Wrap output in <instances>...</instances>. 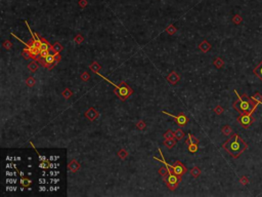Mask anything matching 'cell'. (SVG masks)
Segmentation results:
<instances>
[{
	"instance_id": "obj_28",
	"label": "cell",
	"mask_w": 262,
	"mask_h": 197,
	"mask_svg": "<svg viewBox=\"0 0 262 197\" xmlns=\"http://www.w3.org/2000/svg\"><path fill=\"white\" fill-rule=\"evenodd\" d=\"M47 182L45 181V179H39V184L40 185H44V184H46Z\"/></svg>"
},
{
	"instance_id": "obj_35",
	"label": "cell",
	"mask_w": 262,
	"mask_h": 197,
	"mask_svg": "<svg viewBox=\"0 0 262 197\" xmlns=\"http://www.w3.org/2000/svg\"><path fill=\"white\" fill-rule=\"evenodd\" d=\"M40 191H46V189H45L44 186H40Z\"/></svg>"
},
{
	"instance_id": "obj_23",
	"label": "cell",
	"mask_w": 262,
	"mask_h": 197,
	"mask_svg": "<svg viewBox=\"0 0 262 197\" xmlns=\"http://www.w3.org/2000/svg\"><path fill=\"white\" fill-rule=\"evenodd\" d=\"M200 174V170H199V168H197V167H195L194 168V170H193V176L194 177H198Z\"/></svg>"
},
{
	"instance_id": "obj_36",
	"label": "cell",
	"mask_w": 262,
	"mask_h": 197,
	"mask_svg": "<svg viewBox=\"0 0 262 197\" xmlns=\"http://www.w3.org/2000/svg\"><path fill=\"white\" fill-rule=\"evenodd\" d=\"M6 160H7V161H10V160H12V158H11V157H7Z\"/></svg>"
},
{
	"instance_id": "obj_19",
	"label": "cell",
	"mask_w": 262,
	"mask_h": 197,
	"mask_svg": "<svg viewBox=\"0 0 262 197\" xmlns=\"http://www.w3.org/2000/svg\"><path fill=\"white\" fill-rule=\"evenodd\" d=\"M29 69L31 71H35L37 69V65H36V63H31L29 65Z\"/></svg>"
},
{
	"instance_id": "obj_6",
	"label": "cell",
	"mask_w": 262,
	"mask_h": 197,
	"mask_svg": "<svg viewBox=\"0 0 262 197\" xmlns=\"http://www.w3.org/2000/svg\"><path fill=\"white\" fill-rule=\"evenodd\" d=\"M177 183H178V179L175 174H169L168 178H167V184L170 187L171 189H174L176 187Z\"/></svg>"
},
{
	"instance_id": "obj_1",
	"label": "cell",
	"mask_w": 262,
	"mask_h": 197,
	"mask_svg": "<svg viewBox=\"0 0 262 197\" xmlns=\"http://www.w3.org/2000/svg\"><path fill=\"white\" fill-rule=\"evenodd\" d=\"M222 147L228 152L233 158H237L242 153L246 151V149L248 148V144L239 135L235 134L231 139L226 141Z\"/></svg>"
},
{
	"instance_id": "obj_13",
	"label": "cell",
	"mask_w": 262,
	"mask_h": 197,
	"mask_svg": "<svg viewBox=\"0 0 262 197\" xmlns=\"http://www.w3.org/2000/svg\"><path fill=\"white\" fill-rule=\"evenodd\" d=\"M222 132H223L225 136H229V135H231L233 130H231V128L228 126V125H225V126L222 128Z\"/></svg>"
},
{
	"instance_id": "obj_34",
	"label": "cell",
	"mask_w": 262,
	"mask_h": 197,
	"mask_svg": "<svg viewBox=\"0 0 262 197\" xmlns=\"http://www.w3.org/2000/svg\"><path fill=\"white\" fill-rule=\"evenodd\" d=\"M167 132H168V134L166 135V136H165V137H166V138H170L171 134H172V131H170V130H169V131H167Z\"/></svg>"
},
{
	"instance_id": "obj_31",
	"label": "cell",
	"mask_w": 262,
	"mask_h": 197,
	"mask_svg": "<svg viewBox=\"0 0 262 197\" xmlns=\"http://www.w3.org/2000/svg\"><path fill=\"white\" fill-rule=\"evenodd\" d=\"M173 140H171V142H166V144L169 146V147H171V146H173L175 144V142H172Z\"/></svg>"
},
{
	"instance_id": "obj_12",
	"label": "cell",
	"mask_w": 262,
	"mask_h": 197,
	"mask_svg": "<svg viewBox=\"0 0 262 197\" xmlns=\"http://www.w3.org/2000/svg\"><path fill=\"white\" fill-rule=\"evenodd\" d=\"M242 21H243V18L240 16V14H235V16H233V22L235 24V25H239V24H241V23H242Z\"/></svg>"
},
{
	"instance_id": "obj_9",
	"label": "cell",
	"mask_w": 262,
	"mask_h": 197,
	"mask_svg": "<svg viewBox=\"0 0 262 197\" xmlns=\"http://www.w3.org/2000/svg\"><path fill=\"white\" fill-rule=\"evenodd\" d=\"M253 72H254V74H255L256 76H257V77L262 81V61L258 64L257 67H255V69L253 70Z\"/></svg>"
},
{
	"instance_id": "obj_4",
	"label": "cell",
	"mask_w": 262,
	"mask_h": 197,
	"mask_svg": "<svg viewBox=\"0 0 262 197\" xmlns=\"http://www.w3.org/2000/svg\"><path fill=\"white\" fill-rule=\"evenodd\" d=\"M58 56L56 54V52L55 51H50V54L47 56L45 59H43L44 60V64L46 66H50V65H53V64H55L56 63V60L58 59Z\"/></svg>"
},
{
	"instance_id": "obj_2",
	"label": "cell",
	"mask_w": 262,
	"mask_h": 197,
	"mask_svg": "<svg viewBox=\"0 0 262 197\" xmlns=\"http://www.w3.org/2000/svg\"><path fill=\"white\" fill-rule=\"evenodd\" d=\"M235 95H237V100L233 103V108L240 114H246V113H253L255 109L257 108L258 103L252 99V97H248L247 95H240L237 91H235Z\"/></svg>"
},
{
	"instance_id": "obj_25",
	"label": "cell",
	"mask_w": 262,
	"mask_h": 197,
	"mask_svg": "<svg viewBox=\"0 0 262 197\" xmlns=\"http://www.w3.org/2000/svg\"><path fill=\"white\" fill-rule=\"evenodd\" d=\"M6 183H8V184H16V179H7L6 180Z\"/></svg>"
},
{
	"instance_id": "obj_3",
	"label": "cell",
	"mask_w": 262,
	"mask_h": 197,
	"mask_svg": "<svg viewBox=\"0 0 262 197\" xmlns=\"http://www.w3.org/2000/svg\"><path fill=\"white\" fill-rule=\"evenodd\" d=\"M237 121L240 122L244 128H249L255 121V118L252 116V113H246V114H240L237 117Z\"/></svg>"
},
{
	"instance_id": "obj_10",
	"label": "cell",
	"mask_w": 262,
	"mask_h": 197,
	"mask_svg": "<svg viewBox=\"0 0 262 197\" xmlns=\"http://www.w3.org/2000/svg\"><path fill=\"white\" fill-rule=\"evenodd\" d=\"M252 99H253L255 102H257L258 104H262V95L258 91H256L253 95H252Z\"/></svg>"
},
{
	"instance_id": "obj_22",
	"label": "cell",
	"mask_w": 262,
	"mask_h": 197,
	"mask_svg": "<svg viewBox=\"0 0 262 197\" xmlns=\"http://www.w3.org/2000/svg\"><path fill=\"white\" fill-rule=\"evenodd\" d=\"M61 49H62V47H61V46H60V44H57V43H55V44H54V45H53V50H54V51H55V52L60 51V50H61Z\"/></svg>"
},
{
	"instance_id": "obj_20",
	"label": "cell",
	"mask_w": 262,
	"mask_h": 197,
	"mask_svg": "<svg viewBox=\"0 0 262 197\" xmlns=\"http://www.w3.org/2000/svg\"><path fill=\"white\" fill-rule=\"evenodd\" d=\"M176 138L177 139H181L182 137H183V132H182V130H180V129H178V130L176 131Z\"/></svg>"
},
{
	"instance_id": "obj_16",
	"label": "cell",
	"mask_w": 262,
	"mask_h": 197,
	"mask_svg": "<svg viewBox=\"0 0 262 197\" xmlns=\"http://www.w3.org/2000/svg\"><path fill=\"white\" fill-rule=\"evenodd\" d=\"M49 54H50L49 50H42V51H40V54H39V56L41 57V59H45Z\"/></svg>"
},
{
	"instance_id": "obj_30",
	"label": "cell",
	"mask_w": 262,
	"mask_h": 197,
	"mask_svg": "<svg viewBox=\"0 0 262 197\" xmlns=\"http://www.w3.org/2000/svg\"><path fill=\"white\" fill-rule=\"evenodd\" d=\"M6 190H9V191H16V187H6Z\"/></svg>"
},
{
	"instance_id": "obj_33",
	"label": "cell",
	"mask_w": 262,
	"mask_h": 197,
	"mask_svg": "<svg viewBox=\"0 0 262 197\" xmlns=\"http://www.w3.org/2000/svg\"><path fill=\"white\" fill-rule=\"evenodd\" d=\"M58 181H60L58 179H51V183H53V184H57Z\"/></svg>"
},
{
	"instance_id": "obj_8",
	"label": "cell",
	"mask_w": 262,
	"mask_h": 197,
	"mask_svg": "<svg viewBox=\"0 0 262 197\" xmlns=\"http://www.w3.org/2000/svg\"><path fill=\"white\" fill-rule=\"evenodd\" d=\"M172 167H173V172H174L175 174H177V176L182 174L184 172H185V168H184V166L182 165L181 163H177L176 165L172 166Z\"/></svg>"
},
{
	"instance_id": "obj_29",
	"label": "cell",
	"mask_w": 262,
	"mask_h": 197,
	"mask_svg": "<svg viewBox=\"0 0 262 197\" xmlns=\"http://www.w3.org/2000/svg\"><path fill=\"white\" fill-rule=\"evenodd\" d=\"M30 183H31V181H30V180H24V183H23V186H24V185H25V186H28Z\"/></svg>"
},
{
	"instance_id": "obj_7",
	"label": "cell",
	"mask_w": 262,
	"mask_h": 197,
	"mask_svg": "<svg viewBox=\"0 0 262 197\" xmlns=\"http://www.w3.org/2000/svg\"><path fill=\"white\" fill-rule=\"evenodd\" d=\"M163 113H165V114H167V115H169V116H171L172 118H174V119H176V121H177V123L179 125H185V123H186V117L185 116L183 115V114H181V115H179V116H174V115H172V114H169V113H167V112H163Z\"/></svg>"
},
{
	"instance_id": "obj_15",
	"label": "cell",
	"mask_w": 262,
	"mask_h": 197,
	"mask_svg": "<svg viewBox=\"0 0 262 197\" xmlns=\"http://www.w3.org/2000/svg\"><path fill=\"white\" fill-rule=\"evenodd\" d=\"M214 65H215L217 68H221L222 66H223V61H222L220 58H217V59L215 60V62H214Z\"/></svg>"
},
{
	"instance_id": "obj_27",
	"label": "cell",
	"mask_w": 262,
	"mask_h": 197,
	"mask_svg": "<svg viewBox=\"0 0 262 197\" xmlns=\"http://www.w3.org/2000/svg\"><path fill=\"white\" fill-rule=\"evenodd\" d=\"M39 160H40V161H44V162H47V159L45 158V156H41V155H39Z\"/></svg>"
},
{
	"instance_id": "obj_11",
	"label": "cell",
	"mask_w": 262,
	"mask_h": 197,
	"mask_svg": "<svg viewBox=\"0 0 262 197\" xmlns=\"http://www.w3.org/2000/svg\"><path fill=\"white\" fill-rule=\"evenodd\" d=\"M39 48H40L41 51H42V50H48L50 48V45L45 40H42L40 43V45H39Z\"/></svg>"
},
{
	"instance_id": "obj_17",
	"label": "cell",
	"mask_w": 262,
	"mask_h": 197,
	"mask_svg": "<svg viewBox=\"0 0 262 197\" xmlns=\"http://www.w3.org/2000/svg\"><path fill=\"white\" fill-rule=\"evenodd\" d=\"M240 182H241V183H242V185H248V183H249V179L246 177V176H243V177L240 179Z\"/></svg>"
},
{
	"instance_id": "obj_14",
	"label": "cell",
	"mask_w": 262,
	"mask_h": 197,
	"mask_svg": "<svg viewBox=\"0 0 262 197\" xmlns=\"http://www.w3.org/2000/svg\"><path fill=\"white\" fill-rule=\"evenodd\" d=\"M200 47L203 49V51H208V49H210V44H209L207 41H204V42L202 43V45L200 46Z\"/></svg>"
},
{
	"instance_id": "obj_18",
	"label": "cell",
	"mask_w": 262,
	"mask_h": 197,
	"mask_svg": "<svg viewBox=\"0 0 262 197\" xmlns=\"http://www.w3.org/2000/svg\"><path fill=\"white\" fill-rule=\"evenodd\" d=\"M197 150H198L197 144H190L189 145V151L190 152H196Z\"/></svg>"
},
{
	"instance_id": "obj_5",
	"label": "cell",
	"mask_w": 262,
	"mask_h": 197,
	"mask_svg": "<svg viewBox=\"0 0 262 197\" xmlns=\"http://www.w3.org/2000/svg\"><path fill=\"white\" fill-rule=\"evenodd\" d=\"M116 89H118L119 95H120V97H121L122 99H125V97H128V95L130 93V91L128 89V87H127L126 85H124V84H122V85H120V86L117 85Z\"/></svg>"
},
{
	"instance_id": "obj_32",
	"label": "cell",
	"mask_w": 262,
	"mask_h": 197,
	"mask_svg": "<svg viewBox=\"0 0 262 197\" xmlns=\"http://www.w3.org/2000/svg\"><path fill=\"white\" fill-rule=\"evenodd\" d=\"M11 167H14V165H12V164H10V163H7V164H6V168H7V170H9V168H11Z\"/></svg>"
},
{
	"instance_id": "obj_37",
	"label": "cell",
	"mask_w": 262,
	"mask_h": 197,
	"mask_svg": "<svg viewBox=\"0 0 262 197\" xmlns=\"http://www.w3.org/2000/svg\"><path fill=\"white\" fill-rule=\"evenodd\" d=\"M20 174H21V177H22V178L24 177V172H21Z\"/></svg>"
},
{
	"instance_id": "obj_26",
	"label": "cell",
	"mask_w": 262,
	"mask_h": 197,
	"mask_svg": "<svg viewBox=\"0 0 262 197\" xmlns=\"http://www.w3.org/2000/svg\"><path fill=\"white\" fill-rule=\"evenodd\" d=\"M58 174H60L58 170H51V172H50V174H51V176H57Z\"/></svg>"
},
{
	"instance_id": "obj_24",
	"label": "cell",
	"mask_w": 262,
	"mask_h": 197,
	"mask_svg": "<svg viewBox=\"0 0 262 197\" xmlns=\"http://www.w3.org/2000/svg\"><path fill=\"white\" fill-rule=\"evenodd\" d=\"M39 167H40V168H47V167H49V165H46V163H45L44 161H41Z\"/></svg>"
},
{
	"instance_id": "obj_21",
	"label": "cell",
	"mask_w": 262,
	"mask_h": 197,
	"mask_svg": "<svg viewBox=\"0 0 262 197\" xmlns=\"http://www.w3.org/2000/svg\"><path fill=\"white\" fill-rule=\"evenodd\" d=\"M215 112L217 114H221L222 112H223V108H222V107H220V106H217L215 108Z\"/></svg>"
}]
</instances>
